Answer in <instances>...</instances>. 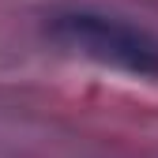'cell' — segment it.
I'll use <instances>...</instances> for the list:
<instances>
[{
	"instance_id": "6da1fadb",
	"label": "cell",
	"mask_w": 158,
	"mask_h": 158,
	"mask_svg": "<svg viewBox=\"0 0 158 158\" xmlns=\"http://www.w3.org/2000/svg\"><path fill=\"white\" fill-rule=\"evenodd\" d=\"M49 34L87 60H98L128 75L158 79V38L135 23L98 11H60L53 15Z\"/></svg>"
}]
</instances>
